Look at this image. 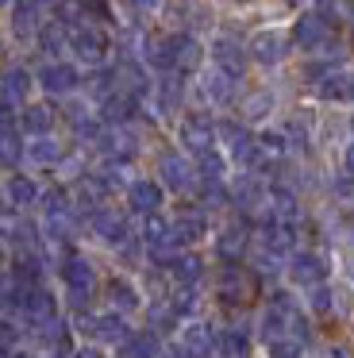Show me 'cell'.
Listing matches in <instances>:
<instances>
[{"instance_id": "7c38bea8", "label": "cell", "mask_w": 354, "mask_h": 358, "mask_svg": "<svg viewBox=\"0 0 354 358\" xmlns=\"http://www.w3.org/2000/svg\"><path fill=\"white\" fill-rule=\"evenodd\" d=\"M131 204H135L139 212H154L162 204V189L154 185V181H135V185H131Z\"/></svg>"}, {"instance_id": "277c9868", "label": "cell", "mask_w": 354, "mask_h": 358, "mask_svg": "<svg viewBox=\"0 0 354 358\" xmlns=\"http://www.w3.org/2000/svg\"><path fill=\"white\" fill-rule=\"evenodd\" d=\"M38 85L46 89V93H54V96H66V93H73L77 89V70L69 62H50V66H43L38 70Z\"/></svg>"}, {"instance_id": "8fae6325", "label": "cell", "mask_w": 354, "mask_h": 358, "mask_svg": "<svg viewBox=\"0 0 354 358\" xmlns=\"http://www.w3.org/2000/svg\"><path fill=\"white\" fill-rule=\"evenodd\" d=\"M58 155H62V143L50 139V135H43V139H31V143H27V158H31L35 166L58 162Z\"/></svg>"}, {"instance_id": "9a60e30c", "label": "cell", "mask_w": 354, "mask_h": 358, "mask_svg": "<svg viewBox=\"0 0 354 358\" xmlns=\"http://www.w3.org/2000/svg\"><path fill=\"white\" fill-rule=\"evenodd\" d=\"M250 47H254V58H258V62H277V58H281V39H274L269 31L254 35Z\"/></svg>"}, {"instance_id": "5bb4252c", "label": "cell", "mask_w": 354, "mask_h": 358, "mask_svg": "<svg viewBox=\"0 0 354 358\" xmlns=\"http://www.w3.org/2000/svg\"><path fill=\"white\" fill-rule=\"evenodd\" d=\"M185 350H189V355H208V347H212V331H208V327L204 324H192L189 327V331H185Z\"/></svg>"}, {"instance_id": "2e32d148", "label": "cell", "mask_w": 354, "mask_h": 358, "mask_svg": "<svg viewBox=\"0 0 354 358\" xmlns=\"http://www.w3.org/2000/svg\"><path fill=\"white\" fill-rule=\"evenodd\" d=\"M35 39H38V47H43L46 55H62V47L69 43V39H66V31H62L58 24H43V31H38Z\"/></svg>"}, {"instance_id": "5b68a950", "label": "cell", "mask_w": 354, "mask_h": 358, "mask_svg": "<svg viewBox=\"0 0 354 358\" xmlns=\"http://www.w3.org/2000/svg\"><path fill=\"white\" fill-rule=\"evenodd\" d=\"M212 135H215V127L208 116H189L181 124V143L189 150H197V155H204V150L212 147Z\"/></svg>"}, {"instance_id": "d6986e66", "label": "cell", "mask_w": 354, "mask_h": 358, "mask_svg": "<svg viewBox=\"0 0 354 358\" xmlns=\"http://www.w3.org/2000/svg\"><path fill=\"white\" fill-rule=\"evenodd\" d=\"M77 358H100V355H97V350H89V347H81V350H77Z\"/></svg>"}, {"instance_id": "e0dca14e", "label": "cell", "mask_w": 354, "mask_h": 358, "mask_svg": "<svg viewBox=\"0 0 354 358\" xmlns=\"http://www.w3.org/2000/svg\"><path fill=\"white\" fill-rule=\"evenodd\" d=\"M20 339H23V327L15 324L12 316H4V312H0V350H8V355H15V347H20Z\"/></svg>"}, {"instance_id": "6da1fadb", "label": "cell", "mask_w": 354, "mask_h": 358, "mask_svg": "<svg viewBox=\"0 0 354 358\" xmlns=\"http://www.w3.org/2000/svg\"><path fill=\"white\" fill-rule=\"evenodd\" d=\"M31 89H35V81H31V73L23 70V66H8V70H0V101H4L8 108H27Z\"/></svg>"}, {"instance_id": "7a4b0ae2", "label": "cell", "mask_w": 354, "mask_h": 358, "mask_svg": "<svg viewBox=\"0 0 354 358\" xmlns=\"http://www.w3.org/2000/svg\"><path fill=\"white\" fill-rule=\"evenodd\" d=\"M0 193H4V201L12 212H23V208H31V204H38V181L31 178V173L15 170L0 181Z\"/></svg>"}, {"instance_id": "ba28073f", "label": "cell", "mask_w": 354, "mask_h": 358, "mask_svg": "<svg viewBox=\"0 0 354 358\" xmlns=\"http://www.w3.org/2000/svg\"><path fill=\"white\" fill-rule=\"evenodd\" d=\"M69 47L77 50V58H85V62H100V58H104V35L100 31H92V27H81V31L73 35V39H69Z\"/></svg>"}, {"instance_id": "9c48e42d", "label": "cell", "mask_w": 354, "mask_h": 358, "mask_svg": "<svg viewBox=\"0 0 354 358\" xmlns=\"http://www.w3.org/2000/svg\"><path fill=\"white\" fill-rule=\"evenodd\" d=\"M62 281H66V285L73 289V296H81L85 289H92L97 273H92V266L85 262V258H69V262L62 266Z\"/></svg>"}, {"instance_id": "30bf717a", "label": "cell", "mask_w": 354, "mask_h": 358, "mask_svg": "<svg viewBox=\"0 0 354 358\" xmlns=\"http://www.w3.org/2000/svg\"><path fill=\"white\" fill-rule=\"evenodd\" d=\"M212 58H215V62H220L227 73H243V66H246V55L239 50V43H227V39H220V43L212 47Z\"/></svg>"}, {"instance_id": "4fadbf2b", "label": "cell", "mask_w": 354, "mask_h": 358, "mask_svg": "<svg viewBox=\"0 0 354 358\" xmlns=\"http://www.w3.org/2000/svg\"><path fill=\"white\" fill-rule=\"evenodd\" d=\"M120 358H158V339L127 335V343H120Z\"/></svg>"}, {"instance_id": "52a82bcc", "label": "cell", "mask_w": 354, "mask_h": 358, "mask_svg": "<svg viewBox=\"0 0 354 358\" xmlns=\"http://www.w3.org/2000/svg\"><path fill=\"white\" fill-rule=\"evenodd\" d=\"M27 158V143H23V135L15 131H0V170H8V173H15V166Z\"/></svg>"}, {"instance_id": "8992f818", "label": "cell", "mask_w": 354, "mask_h": 358, "mask_svg": "<svg viewBox=\"0 0 354 358\" xmlns=\"http://www.w3.org/2000/svg\"><path fill=\"white\" fill-rule=\"evenodd\" d=\"M20 127H23V135H31V139H43V135H50V127H54V112L46 108V104H27V108H20Z\"/></svg>"}, {"instance_id": "ac0fdd59", "label": "cell", "mask_w": 354, "mask_h": 358, "mask_svg": "<svg viewBox=\"0 0 354 358\" xmlns=\"http://www.w3.org/2000/svg\"><path fill=\"white\" fill-rule=\"evenodd\" d=\"M162 170H166V185H174V189L189 185V162H181L177 155H166V162H162Z\"/></svg>"}, {"instance_id": "3957f363", "label": "cell", "mask_w": 354, "mask_h": 358, "mask_svg": "<svg viewBox=\"0 0 354 358\" xmlns=\"http://www.w3.org/2000/svg\"><path fill=\"white\" fill-rule=\"evenodd\" d=\"M43 8H38V4H12V8H8V27H12V35L20 43H27L31 35H38L43 31Z\"/></svg>"}]
</instances>
